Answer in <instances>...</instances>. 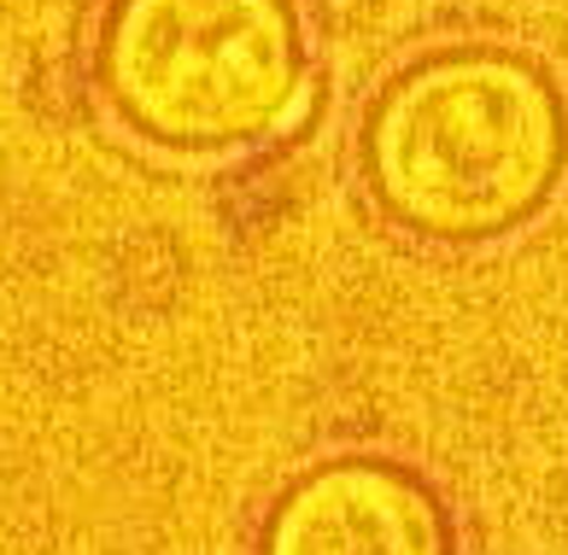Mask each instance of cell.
I'll return each mask as SVG.
<instances>
[{
  "label": "cell",
  "instance_id": "6da1fadb",
  "mask_svg": "<svg viewBox=\"0 0 568 555\" xmlns=\"http://www.w3.org/2000/svg\"><path fill=\"white\" fill-rule=\"evenodd\" d=\"M568 112L557 82L504 48H446L398 71L364 123L382 210L428 240H493L557 194Z\"/></svg>",
  "mask_w": 568,
  "mask_h": 555
},
{
  "label": "cell",
  "instance_id": "7a4b0ae2",
  "mask_svg": "<svg viewBox=\"0 0 568 555\" xmlns=\"http://www.w3.org/2000/svg\"><path fill=\"white\" fill-rule=\"evenodd\" d=\"M100 89L135 135L229 153L282 135L305 105L293 0H112Z\"/></svg>",
  "mask_w": 568,
  "mask_h": 555
},
{
  "label": "cell",
  "instance_id": "3957f363",
  "mask_svg": "<svg viewBox=\"0 0 568 555\" xmlns=\"http://www.w3.org/2000/svg\"><path fill=\"white\" fill-rule=\"evenodd\" d=\"M258 555H452V521L423 474L382 456H334L276 497Z\"/></svg>",
  "mask_w": 568,
  "mask_h": 555
}]
</instances>
